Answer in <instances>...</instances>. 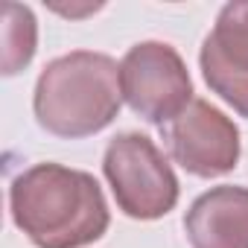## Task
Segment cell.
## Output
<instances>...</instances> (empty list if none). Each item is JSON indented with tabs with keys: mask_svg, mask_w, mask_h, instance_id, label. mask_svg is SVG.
<instances>
[{
	"mask_svg": "<svg viewBox=\"0 0 248 248\" xmlns=\"http://www.w3.org/2000/svg\"><path fill=\"white\" fill-rule=\"evenodd\" d=\"M9 213L35 248H85L111 225L96 178L53 161L30 167L12 181Z\"/></svg>",
	"mask_w": 248,
	"mask_h": 248,
	"instance_id": "obj_1",
	"label": "cell"
},
{
	"mask_svg": "<svg viewBox=\"0 0 248 248\" xmlns=\"http://www.w3.org/2000/svg\"><path fill=\"white\" fill-rule=\"evenodd\" d=\"M123 105L120 64L93 50H73L53 59L32 93L38 126L56 138L79 140L108 129Z\"/></svg>",
	"mask_w": 248,
	"mask_h": 248,
	"instance_id": "obj_2",
	"label": "cell"
},
{
	"mask_svg": "<svg viewBox=\"0 0 248 248\" xmlns=\"http://www.w3.org/2000/svg\"><path fill=\"white\" fill-rule=\"evenodd\" d=\"M117 207L129 219L152 222L178 204V178L152 138L138 132L117 135L102 158Z\"/></svg>",
	"mask_w": 248,
	"mask_h": 248,
	"instance_id": "obj_3",
	"label": "cell"
},
{
	"mask_svg": "<svg viewBox=\"0 0 248 248\" xmlns=\"http://www.w3.org/2000/svg\"><path fill=\"white\" fill-rule=\"evenodd\" d=\"M120 88L129 108L152 126L172 123L193 102V79L172 44L140 41L120 62Z\"/></svg>",
	"mask_w": 248,
	"mask_h": 248,
	"instance_id": "obj_4",
	"label": "cell"
},
{
	"mask_svg": "<svg viewBox=\"0 0 248 248\" xmlns=\"http://www.w3.org/2000/svg\"><path fill=\"white\" fill-rule=\"evenodd\" d=\"M170 155L181 170L199 178H216L239 164L242 140L236 123L207 99H193L167 126Z\"/></svg>",
	"mask_w": 248,
	"mask_h": 248,
	"instance_id": "obj_5",
	"label": "cell"
},
{
	"mask_svg": "<svg viewBox=\"0 0 248 248\" xmlns=\"http://www.w3.org/2000/svg\"><path fill=\"white\" fill-rule=\"evenodd\" d=\"M202 76L236 114L248 117V0L225 3L199 53Z\"/></svg>",
	"mask_w": 248,
	"mask_h": 248,
	"instance_id": "obj_6",
	"label": "cell"
},
{
	"mask_svg": "<svg viewBox=\"0 0 248 248\" xmlns=\"http://www.w3.org/2000/svg\"><path fill=\"white\" fill-rule=\"evenodd\" d=\"M184 233L193 248H248V187L222 184L202 193L184 216Z\"/></svg>",
	"mask_w": 248,
	"mask_h": 248,
	"instance_id": "obj_7",
	"label": "cell"
},
{
	"mask_svg": "<svg viewBox=\"0 0 248 248\" xmlns=\"http://www.w3.org/2000/svg\"><path fill=\"white\" fill-rule=\"evenodd\" d=\"M38 47V27L30 6L6 3L3 6V76L21 73Z\"/></svg>",
	"mask_w": 248,
	"mask_h": 248,
	"instance_id": "obj_8",
	"label": "cell"
}]
</instances>
